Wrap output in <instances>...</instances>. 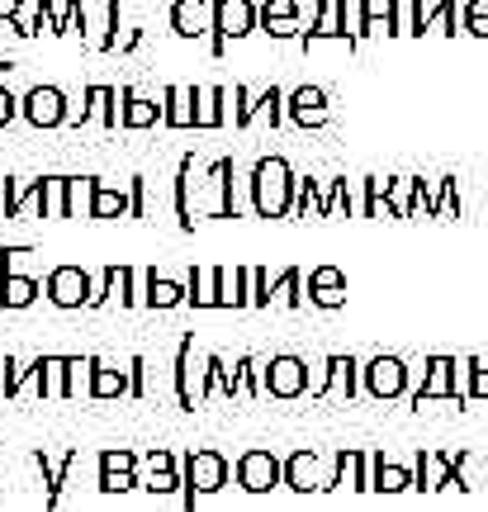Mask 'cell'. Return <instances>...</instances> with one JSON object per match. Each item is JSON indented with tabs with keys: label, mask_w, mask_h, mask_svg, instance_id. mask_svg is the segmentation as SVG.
<instances>
[{
	"label": "cell",
	"mask_w": 488,
	"mask_h": 512,
	"mask_svg": "<svg viewBox=\"0 0 488 512\" xmlns=\"http://www.w3.org/2000/svg\"><path fill=\"white\" fill-rule=\"evenodd\" d=\"M91 294H95V275L81 271V266H53L43 275V299L62 313L91 309Z\"/></svg>",
	"instance_id": "obj_5"
},
{
	"label": "cell",
	"mask_w": 488,
	"mask_h": 512,
	"mask_svg": "<svg viewBox=\"0 0 488 512\" xmlns=\"http://www.w3.org/2000/svg\"><path fill=\"white\" fill-rule=\"evenodd\" d=\"M318 38H346V5L342 0H318V24L304 34V48ZM351 43V38H346Z\"/></svg>",
	"instance_id": "obj_31"
},
{
	"label": "cell",
	"mask_w": 488,
	"mask_h": 512,
	"mask_svg": "<svg viewBox=\"0 0 488 512\" xmlns=\"http://www.w3.org/2000/svg\"><path fill=\"white\" fill-rule=\"evenodd\" d=\"M81 34L86 38V0H62V24H57V38Z\"/></svg>",
	"instance_id": "obj_41"
},
{
	"label": "cell",
	"mask_w": 488,
	"mask_h": 512,
	"mask_svg": "<svg viewBox=\"0 0 488 512\" xmlns=\"http://www.w3.org/2000/svg\"><path fill=\"white\" fill-rule=\"evenodd\" d=\"M128 195H133V219H147V176H128Z\"/></svg>",
	"instance_id": "obj_48"
},
{
	"label": "cell",
	"mask_w": 488,
	"mask_h": 512,
	"mask_svg": "<svg viewBox=\"0 0 488 512\" xmlns=\"http://www.w3.org/2000/svg\"><path fill=\"white\" fill-rule=\"evenodd\" d=\"M72 100H67V91L62 86H29V91L19 95V119L34 128V133H57V128L72 124Z\"/></svg>",
	"instance_id": "obj_3"
},
{
	"label": "cell",
	"mask_w": 488,
	"mask_h": 512,
	"mask_svg": "<svg viewBox=\"0 0 488 512\" xmlns=\"http://www.w3.org/2000/svg\"><path fill=\"white\" fill-rule=\"evenodd\" d=\"M242 399V389H237V375H233V366L218 356V351H204L199 356V408L209 399Z\"/></svg>",
	"instance_id": "obj_15"
},
{
	"label": "cell",
	"mask_w": 488,
	"mask_h": 512,
	"mask_svg": "<svg viewBox=\"0 0 488 512\" xmlns=\"http://www.w3.org/2000/svg\"><path fill=\"white\" fill-rule=\"evenodd\" d=\"M119 105H124V119H119L124 133H143V128L162 124V105L152 95H143L138 86H119Z\"/></svg>",
	"instance_id": "obj_20"
},
{
	"label": "cell",
	"mask_w": 488,
	"mask_h": 512,
	"mask_svg": "<svg viewBox=\"0 0 488 512\" xmlns=\"http://www.w3.org/2000/svg\"><path fill=\"white\" fill-rule=\"evenodd\" d=\"M100 176H67V219H91Z\"/></svg>",
	"instance_id": "obj_35"
},
{
	"label": "cell",
	"mask_w": 488,
	"mask_h": 512,
	"mask_svg": "<svg viewBox=\"0 0 488 512\" xmlns=\"http://www.w3.org/2000/svg\"><path fill=\"white\" fill-rule=\"evenodd\" d=\"M0 219H5V200H0Z\"/></svg>",
	"instance_id": "obj_55"
},
{
	"label": "cell",
	"mask_w": 488,
	"mask_h": 512,
	"mask_svg": "<svg viewBox=\"0 0 488 512\" xmlns=\"http://www.w3.org/2000/svg\"><path fill=\"white\" fill-rule=\"evenodd\" d=\"M81 460V451H62V456H48V451H34V470L43 475V508L53 512L62 503V489H67V479H72V465Z\"/></svg>",
	"instance_id": "obj_12"
},
{
	"label": "cell",
	"mask_w": 488,
	"mask_h": 512,
	"mask_svg": "<svg viewBox=\"0 0 488 512\" xmlns=\"http://www.w3.org/2000/svg\"><path fill=\"white\" fill-rule=\"evenodd\" d=\"M15 67H19V62H10V57H0V86H5V76L15 72Z\"/></svg>",
	"instance_id": "obj_54"
},
{
	"label": "cell",
	"mask_w": 488,
	"mask_h": 512,
	"mask_svg": "<svg viewBox=\"0 0 488 512\" xmlns=\"http://www.w3.org/2000/svg\"><path fill=\"white\" fill-rule=\"evenodd\" d=\"M403 380H408V370H403V361H394V356H380L375 366L365 370L370 394H380V399H394L398 389H403Z\"/></svg>",
	"instance_id": "obj_30"
},
{
	"label": "cell",
	"mask_w": 488,
	"mask_h": 512,
	"mask_svg": "<svg viewBox=\"0 0 488 512\" xmlns=\"http://www.w3.org/2000/svg\"><path fill=\"white\" fill-rule=\"evenodd\" d=\"M285 114H290L299 128H323L327 124V95L318 86H299V91L285 95Z\"/></svg>",
	"instance_id": "obj_24"
},
{
	"label": "cell",
	"mask_w": 488,
	"mask_h": 512,
	"mask_svg": "<svg viewBox=\"0 0 488 512\" xmlns=\"http://www.w3.org/2000/svg\"><path fill=\"white\" fill-rule=\"evenodd\" d=\"M233 479L242 494H271L285 484V460L275 451H242L233 465Z\"/></svg>",
	"instance_id": "obj_6"
},
{
	"label": "cell",
	"mask_w": 488,
	"mask_h": 512,
	"mask_svg": "<svg viewBox=\"0 0 488 512\" xmlns=\"http://www.w3.org/2000/svg\"><path fill=\"white\" fill-rule=\"evenodd\" d=\"M171 384H176V408L195 413L199 408V384H195V332H185L176 361H171Z\"/></svg>",
	"instance_id": "obj_17"
},
{
	"label": "cell",
	"mask_w": 488,
	"mask_h": 512,
	"mask_svg": "<svg viewBox=\"0 0 488 512\" xmlns=\"http://www.w3.org/2000/svg\"><path fill=\"white\" fill-rule=\"evenodd\" d=\"M185 280H171V275H157V271H143V309L152 313H171V309H185Z\"/></svg>",
	"instance_id": "obj_21"
},
{
	"label": "cell",
	"mask_w": 488,
	"mask_h": 512,
	"mask_svg": "<svg viewBox=\"0 0 488 512\" xmlns=\"http://www.w3.org/2000/svg\"><path fill=\"white\" fill-rule=\"evenodd\" d=\"M261 29V5L256 0H214V34H209V53L223 57L228 43L247 38Z\"/></svg>",
	"instance_id": "obj_4"
},
{
	"label": "cell",
	"mask_w": 488,
	"mask_h": 512,
	"mask_svg": "<svg viewBox=\"0 0 488 512\" xmlns=\"http://www.w3.org/2000/svg\"><path fill=\"white\" fill-rule=\"evenodd\" d=\"M95 53H119V0H105V34L95 38Z\"/></svg>",
	"instance_id": "obj_42"
},
{
	"label": "cell",
	"mask_w": 488,
	"mask_h": 512,
	"mask_svg": "<svg viewBox=\"0 0 488 512\" xmlns=\"http://www.w3.org/2000/svg\"><path fill=\"white\" fill-rule=\"evenodd\" d=\"M252 209L256 219H285L294 214V200H299V181H294V171L285 157H261L252 166Z\"/></svg>",
	"instance_id": "obj_1"
},
{
	"label": "cell",
	"mask_w": 488,
	"mask_h": 512,
	"mask_svg": "<svg viewBox=\"0 0 488 512\" xmlns=\"http://www.w3.org/2000/svg\"><path fill=\"white\" fill-rule=\"evenodd\" d=\"M403 484H408V475H403V470H394V465H380V484H375V489H389V494H394V489H403Z\"/></svg>",
	"instance_id": "obj_50"
},
{
	"label": "cell",
	"mask_w": 488,
	"mask_h": 512,
	"mask_svg": "<svg viewBox=\"0 0 488 512\" xmlns=\"http://www.w3.org/2000/svg\"><path fill=\"white\" fill-rule=\"evenodd\" d=\"M147 375H152V370H147V356H128V384H133V399L138 403L152 394V389H147Z\"/></svg>",
	"instance_id": "obj_44"
},
{
	"label": "cell",
	"mask_w": 488,
	"mask_h": 512,
	"mask_svg": "<svg viewBox=\"0 0 488 512\" xmlns=\"http://www.w3.org/2000/svg\"><path fill=\"white\" fill-rule=\"evenodd\" d=\"M261 384H266L271 399H299L308 389V366L299 356H271V361L261 366Z\"/></svg>",
	"instance_id": "obj_11"
},
{
	"label": "cell",
	"mask_w": 488,
	"mask_h": 512,
	"mask_svg": "<svg viewBox=\"0 0 488 512\" xmlns=\"http://www.w3.org/2000/svg\"><path fill=\"white\" fill-rule=\"evenodd\" d=\"M233 375H237V389H242V399H256V394H266V384H261V361H256V356H237V361H233Z\"/></svg>",
	"instance_id": "obj_39"
},
{
	"label": "cell",
	"mask_w": 488,
	"mask_h": 512,
	"mask_svg": "<svg viewBox=\"0 0 488 512\" xmlns=\"http://www.w3.org/2000/svg\"><path fill=\"white\" fill-rule=\"evenodd\" d=\"M228 100H233V86H190L195 133H218V128L228 124Z\"/></svg>",
	"instance_id": "obj_13"
},
{
	"label": "cell",
	"mask_w": 488,
	"mask_h": 512,
	"mask_svg": "<svg viewBox=\"0 0 488 512\" xmlns=\"http://www.w3.org/2000/svg\"><path fill=\"white\" fill-rule=\"evenodd\" d=\"M109 299H114V266H105V271H95V294H91V309H105Z\"/></svg>",
	"instance_id": "obj_47"
},
{
	"label": "cell",
	"mask_w": 488,
	"mask_h": 512,
	"mask_svg": "<svg viewBox=\"0 0 488 512\" xmlns=\"http://www.w3.org/2000/svg\"><path fill=\"white\" fill-rule=\"evenodd\" d=\"M138 48H143V29H128V34L124 38H119V53H138Z\"/></svg>",
	"instance_id": "obj_52"
},
{
	"label": "cell",
	"mask_w": 488,
	"mask_h": 512,
	"mask_svg": "<svg viewBox=\"0 0 488 512\" xmlns=\"http://www.w3.org/2000/svg\"><path fill=\"white\" fill-rule=\"evenodd\" d=\"M34 247H0V275H10V271H24L29 261H34Z\"/></svg>",
	"instance_id": "obj_45"
},
{
	"label": "cell",
	"mask_w": 488,
	"mask_h": 512,
	"mask_svg": "<svg viewBox=\"0 0 488 512\" xmlns=\"http://www.w3.org/2000/svg\"><path fill=\"white\" fill-rule=\"evenodd\" d=\"M422 394H451V361H432V375L422 384Z\"/></svg>",
	"instance_id": "obj_46"
},
{
	"label": "cell",
	"mask_w": 488,
	"mask_h": 512,
	"mask_svg": "<svg viewBox=\"0 0 488 512\" xmlns=\"http://www.w3.org/2000/svg\"><path fill=\"white\" fill-rule=\"evenodd\" d=\"M261 34L299 38V0H266L261 5Z\"/></svg>",
	"instance_id": "obj_27"
},
{
	"label": "cell",
	"mask_w": 488,
	"mask_h": 512,
	"mask_svg": "<svg viewBox=\"0 0 488 512\" xmlns=\"http://www.w3.org/2000/svg\"><path fill=\"white\" fill-rule=\"evenodd\" d=\"M171 34L195 43L214 34V0H171Z\"/></svg>",
	"instance_id": "obj_14"
},
{
	"label": "cell",
	"mask_w": 488,
	"mask_h": 512,
	"mask_svg": "<svg viewBox=\"0 0 488 512\" xmlns=\"http://www.w3.org/2000/svg\"><path fill=\"white\" fill-rule=\"evenodd\" d=\"M233 128H252V119H271V128L285 119V91L280 86H271V91H261V95H252L247 86H233Z\"/></svg>",
	"instance_id": "obj_10"
},
{
	"label": "cell",
	"mask_w": 488,
	"mask_h": 512,
	"mask_svg": "<svg viewBox=\"0 0 488 512\" xmlns=\"http://www.w3.org/2000/svg\"><path fill=\"white\" fill-rule=\"evenodd\" d=\"M91 399L95 403H109V399H133V384H128V366H109L100 361L95 366V380H91Z\"/></svg>",
	"instance_id": "obj_29"
},
{
	"label": "cell",
	"mask_w": 488,
	"mask_h": 512,
	"mask_svg": "<svg viewBox=\"0 0 488 512\" xmlns=\"http://www.w3.org/2000/svg\"><path fill=\"white\" fill-rule=\"evenodd\" d=\"M91 119H100V128H105V133H114V128H119V119H124V105H119V86H105V81H95V86H86V91H81V110L72 114V124H67V128H86Z\"/></svg>",
	"instance_id": "obj_8"
},
{
	"label": "cell",
	"mask_w": 488,
	"mask_h": 512,
	"mask_svg": "<svg viewBox=\"0 0 488 512\" xmlns=\"http://www.w3.org/2000/svg\"><path fill=\"white\" fill-rule=\"evenodd\" d=\"M185 309H223V266H190L185 275Z\"/></svg>",
	"instance_id": "obj_19"
},
{
	"label": "cell",
	"mask_w": 488,
	"mask_h": 512,
	"mask_svg": "<svg viewBox=\"0 0 488 512\" xmlns=\"http://www.w3.org/2000/svg\"><path fill=\"white\" fill-rule=\"evenodd\" d=\"M138 479L152 498H166V494H181V456L171 446H152L138 465Z\"/></svg>",
	"instance_id": "obj_9"
},
{
	"label": "cell",
	"mask_w": 488,
	"mask_h": 512,
	"mask_svg": "<svg viewBox=\"0 0 488 512\" xmlns=\"http://www.w3.org/2000/svg\"><path fill=\"white\" fill-rule=\"evenodd\" d=\"M15 10H19V0H0V43H5V34L15 38V29H10V24H15Z\"/></svg>",
	"instance_id": "obj_51"
},
{
	"label": "cell",
	"mask_w": 488,
	"mask_h": 512,
	"mask_svg": "<svg viewBox=\"0 0 488 512\" xmlns=\"http://www.w3.org/2000/svg\"><path fill=\"white\" fill-rule=\"evenodd\" d=\"M223 309H252V266H223Z\"/></svg>",
	"instance_id": "obj_32"
},
{
	"label": "cell",
	"mask_w": 488,
	"mask_h": 512,
	"mask_svg": "<svg viewBox=\"0 0 488 512\" xmlns=\"http://www.w3.org/2000/svg\"><path fill=\"white\" fill-rule=\"evenodd\" d=\"M171 204H176V228L195 233L199 204H195V152H185L176 162V181H171Z\"/></svg>",
	"instance_id": "obj_16"
},
{
	"label": "cell",
	"mask_w": 488,
	"mask_h": 512,
	"mask_svg": "<svg viewBox=\"0 0 488 512\" xmlns=\"http://www.w3.org/2000/svg\"><path fill=\"white\" fill-rule=\"evenodd\" d=\"M91 219L95 223H114V219H133V195L128 185H95V204H91Z\"/></svg>",
	"instance_id": "obj_25"
},
{
	"label": "cell",
	"mask_w": 488,
	"mask_h": 512,
	"mask_svg": "<svg viewBox=\"0 0 488 512\" xmlns=\"http://www.w3.org/2000/svg\"><path fill=\"white\" fill-rule=\"evenodd\" d=\"M29 394L43 399H67V356H34V384Z\"/></svg>",
	"instance_id": "obj_23"
},
{
	"label": "cell",
	"mask_w": 488,
	"mask_h": 512,
	"mask_svg": "<svg viewBox=\"0 0 488 512\" xmlns=\"http://www.w3.org/2000/svg\"><path fill=\"white\" fill-rule=\"evenodd\" d=\"M351 380H356V361L351 356H327V375L323 384H313V394H327V389H346L351 394Z\"/></svg>",
	"instance_id": "obj_37"
},
{
	"label": "cell",
	"mask_w": 488,
	"mask_h": 512,
	"mask_svg": "<svg viewBox=\"0 0 488 512\" xmlns=\"http://www.w3.org/2000/svg\"><path fill=\"white\" fill-rule=\"evenodd\" d=\"M19 119V95L10 86H0V128H10Z\"/></svg>",
	"instance_id": "obj_49"
},
{
	"label": "cell",
	"mask_w": 488,
	"mask_h": 512,
	"mask_svg": "<svg viewBox=\"0 0 488 512\" xmlns=\"http://www.w3.org/2000/svg\"><path fill=\"white\" fill-rule=\"evenodd\" d=\"M199 185L218 195V204L209 209V219H237V166H233V157H218V162L204 171Z\"/></svg>",
	"instance_id": "obj_18"
},
{
	"label": "cell",
	"mask_w": 488,
	"mask_h": 512,
	"mask_svg": "<svg viewBox=\"0 0 488 512\" xmlns=\"http://www.w3.org/2000/svg\"><path fill=\"white\" fill-rule=\"evenodd\" d=\"M114 299L133 309V304H143V271H133V266H114Z\"/></svg>",
	"instance_id": "obj_38"
},
{
	"label": "cell",
	"mask_w": 488,
	"mask_h": 512,
	"mask_svg": "<svg viewBox=\"0 0 488 512\" xmlns=\"http://www.w3.org/2000/svg\"><path fill=\"white\" fill-rule=\"evenodd\" d=\"M285 484H290V489H299V494H308V489H323V484H318V456H313V451H294V456L285 460Z\"/></svg>",
	"instance_id": "obj_34"
},
{
	"label": "cell",
	"mask_w": 488,
	"mask_h": 512,
	"mask_svg": "<svg viewBox=\"0 0 488 512\" xmlns=\"http://www.w3.org/2000/svg\"><path fill=\"white\" fill-rule=\"evenodd\" d=\"M43 299V280L29 271H10L0 275V309L5 313H19V309H34Z\"/></svg>",
	"instance_id": "obj_22"
},
{
	"label": "cell",
	"mask_w": 488,
	"mask_h": 512,
	"mask_svg": "<svg viewBox=\"0 0 488 512\" xmlns=\"http://www.w3.org/2000/svg\"><path fill=\"white\" fill-rule=\"evenodd\" d=\"M162 128H176V133H190V128H195L190 86H162Z\"/></svg>",
	"instance_id": "obj_28"
},
{
	"label": "cell",
	"mask_w": 488,
	"mask_h": 512,
	"mask_svg": "<svg viewBox=\"0 0 488 512\" xmlns=\"http://www.w3.org/2000/svg\"><path fill=\"white\" fill-rule=\"evenodd\" d=\"M308 299L318 304V309H337L346 299V275L337 266H318V271H308Z\"/></svg>",
	"instance_id": "obj_26"
},
{
	"label": "cell",
	"mask_w": 488,
	"mask_h": 512,
	"mask_svg": "<svg viewBox=\"0 0 488 512\" xmlns=\"http://www.w3.org/2000/svg\"><path fill=\"white\" fill-rule=\"evenodd\" d=\"M474 394H488V370H474Z\"/></svg>",
	"instance_id": "obj_53"
},
{
	"label": "cell",
	"mask_w": 488,
	"mask_h": 512,
	"mask_svg": "<svg viewBox=\"0 0 488 512\" xmlns=\"http://www.w3.org/2000/svg\"><path fill=\"white\" fill-rule=\"evenodd\" d=\"M275 299H285V304H304V275L294 271V266H290V271H280L271 280V304H275Z\"/></svg>",
	"instance_id": "obj_40"
},
{
	"label": "cell",
	"mask_w": 488,
	"mask_h": 512,
	"mask_svg": "<svg viewBox=\"0 0 488 512\" xmlns=\"http://www.w3.org/2000/svg\"><path fill=\"white\" fill-rule=\"evenodd\" d=\"M228 479H233V465H228L223 451H214V446L185 451L181 456V503H185V512H195V498L223 494Z\"/></svg>",
	"instance_id": "obj_2"
},
{
	"label": "cell",
	"mask_w": 488,
	"mask_h": 512,
	"mask_svg": "<svg viewBox=\"0 0 488 512\" xmlns=\"http://www.w3.org/2000/svg\"><path fill=\"white\" fill-rule=\"evenodd\" d=\"M29 384H34V361H19V356L0 361V399H19Z\"/></svg>",
	"instance_id": "obj_33"
},
{
	"label": "cell",
	"mask_w": 488,
	"mask_h": 512,
	"mask_svg": "<svg viewBox=\"0 0 488 512\" xmlns=\"http://www.w3.org/2000/svg\"><path fill=\"white\" fill-rule=\"evenodd\" d=\"M138 465H143V456H138V451H128V446H109V451H100V475H95V489L109 494V498L143 489Z\"/></svg>",
	"instance_id": "obj_7"
},
{
	"label": "cell",
	"mask_w": 488,
	"mask_h": 512,
	"mask_svg": "<svg viewBox=\"0 0 488 512\" xmlns=\"http://www.w3.org/2000/svg\"><path fill=\"white\" fill-rule=\"evenodd\" d=\"M48 219H67V176H48Z\"/></svg>",
	"instance_id": "obj_43"
},
{
	"label": "cell",
	"mask_w": 488,
	"mask_h": 512,
	"mask_svg": "<svg viewBox=\"0 0 488 512\" xmlns=\"http://www.w3.org/2000/svg\"><path fill=\"white\" fill-rule=\"evenodd\" d=\"M95 366L100 356H67V399H91V380H95Z\"/></svg>",
	"instance_id": "obj_36"
}]
</instances>
